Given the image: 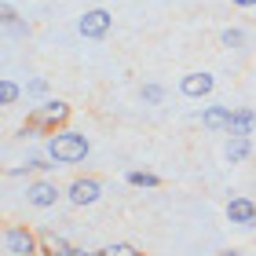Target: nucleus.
<instances>
[{
  "label": "nucleus",
  "mask_w": 256,
  "mask_h": 256,
  "mask_svg": "<svg viewBox=\"0 0 256 256\" xmlns=\"http://www.w3.org/2000/svg\"><path fill=\"white\" fill-rule=\"evenodd\" d=\"M88 139L80 132H52L48 139V158L55 161V165H77V161L88 158Z\"/></svg>",
  "instance_id": "1"
},
{
  "label": "nucleus",
  "mask_w": 256,
  "mask_h": 256,
  "mask_svg": "<svg viewBox=\"0 0 256 256\" xmlns=\"http://www.w3.org/2000/svg\"><path fill=\"white\" fill-rule=\"evenodd\" d=\"M66 121H70V102L48 99V102H40V106L30 114V121H26V128H22V136H30V132H55V128H62Z\"/></svg>",
  "instance_id": "2"
},
{
  "label": "nucleus",
  "mask_w": 256,
  "mask_h": 256,
  "mask_svg": "<svg viewBox=\"0 0 256 256\" xmlns=\"http://www.w3.org/2000/svg\"><path fill=\"white\" fill-rule=\"evenodd\" d=\"M110 26H114V15H110V11H106V8H92V11L80 15L77 33H80V37H88V40H99V37H106V33H110Z\"/></svg>",
  "instance_id": "3"
},
{
  "label": "nucleus",
  "mask_w": 256,
  "mask_h": 256,
  "mask_svg": "<svg viewBox=\"0 0 256 256\" xmlns=\"http://www.w3.org/2000/svg\"><path fill=\"white\" fill-rule=\"evenodd\" d=\"M4 252L8 256H33L37 252V234L26 227H8L4 230Z\"/></svg>",
  "instance_id": "4"
},
{
  "label": "nucleus",
  "mask_w": 256,
  "mask_h": 256,
  "mask_svg": "<svg viewBox=\"0 0 256 256\" xmlns=\"http://www.w3.org/2000/svg\"><path fill=\"white\" fill-rule=\"evenodd\" d=\"M227 220H230V224H242V227H252L256 224V202L246 198V194L230 198V202H227Z\"/></svg>",
  "instance_id": "5"
},
{
  "label": "nucleus",
  "mask_w": 256,
  "mask_h": 256,
  "mask_svg": "<svg viewBox=\"0 0 256 256\" xmlns=\"http://www.w3.org/2000/svg\"><path fill=\"white\" fill-rule=\"evenodd\" d=\"M99 194H102V187H99V180H74L70 183V190H66V198L74 205H96L99 202Z\"/></svg>",
  "instance_id": "6"
},
{
  "label": "nucleus",
  "mask_w": 256,
  "mask_h": 256,
  "mask_svg": "<svg viewBox=\"0 0 256 256\" xmlns=\"http://www.w3.org/2000/svg\"><path fill=\"white\" fill-rule=\"evenodd\" d=\"M26 202L33 208H52L55 202H59V190H55V183H48V180L30 183V187H26Z\"/></svg>",
  "instance_id": "7"
},
{
  "label": "nucleus",
  "mask_w": 256,
  "mask_h": 256,
  "mask_svg": "<svg viewBox=\"0 0 256 256\" xmlns=\"http://www.w3.org/2000/svg\"><path fill=\"white\" fill-rule=\"evenodd\" d=\"M212 88H216L212 74H187V77H180V92H183V96H190V99H202Z\"/></svg>",
  "instance_id": "8"
},
{
  "label": "nucleus",
  "mask_w": 256,
  "mask_h": 256,
  "mask_svg": "<svg viewBox=\"0 0 256 256\" xmlns=\"http://www.w3.org/2000/svg\"><path fill=\"white\" fill-rule=\"evenodd\" d=\"M256 132V114L249 106H238L234 114H230V128L227 136H252Z\"/></svg>",
  "instance_id": "9"
},
{
  "label": "nucleus",
  "mask_w": 256,
  "mask_h": 256,
  "mask_svg": "<svg viewBox=\"0 0 256 256\" xmlns=\"http://www.w3.org/2000/svg\"><path fill=\"white\" fill-rule=\"evenodd\" d=\"M230 106H208V110H202V124L208 128V132H227L230 128Z\"/></svg>",
  "instance_id": "10"
},
{
  "label": "nucleus",
  "mask_w": 256,
  "mask_h": 256,
  "mask_svg": "<svg viewBox=\"0 0 256 256\" xmlns=\"http://www.w3.org/2000/svg\"><path fill=\"white\" fill-rule=\"evenodd\" d=\"M249 154H252V143H249V136H230V139H227V146H224V158L230 161V165L246 161Z\"/></svg>",
  "instance_id": "11"
},
{
  "label": "nucleus",
  "mask_w": 256,
  "mask_h": 256,
  "mask_svg": "<svg viewBox=\"0 0 256 256\" xmlns=\"http://www.w3.org/2000/svg\"><path fill=\"white\" fill-rule=\"evenodd\" d=\"M128 183H132V187H158V176L154 172H143V168H136V172H128Z\"/></svg>",
  "instance_id": "12"
},
{
  "label": "nucleus",
  "mask_w": 256,
  "mask_h": 256,
  "mask_svg": "<svg viewBox=\"0 0 256 256\" xmlns=\"http://www.w3.org/2000/svg\"><path fill=\"white\" fill-rule=\"evenodd\" d=\"M15 99H18V84L4 77V80H0V106H11Z\"/></svg>",
  "instance_id": "13"
},
{
  "label": "nucleus",
  "mask_w": 256,
  "mask_h": 256,
  "mask_svg": "<svg viewBox=\"0 0 256 256\" xmlns=\"http://www.w3.org/2000/svg\"><path fill=\"white\" fill-rule=\"evenodd\" d=\"M102 256H139V249L136 246H128V242H114V246H106V249H99Z\"/></svg>",
  "instance_id": "14"
},
{
  "label": "nucleus",
  "mask_w": 256,
  "mask_h": 256,
  "mask_svg": "<svg viewBox=\"0 0 256 256\" xmlns=\"http://www.w3.org/2000/svg\"><path fill=\"white\" fill-rule=\"evenodd\" d=\"M220 40H224L227 48H246V33H242V30H224Z\"/></svg>",
  "instance_id": "15"
},
{
  "label": "nucleus",
  "mask_w": 256,
  "mask_h": 256,
  "mask_svg": "<svg viewBox=\"0 0 256 256\" xmlns=\"http://www.w3.org/2000/svg\"><path fill=\"white\" fill-rule=\"evenodd\" d=\"M143 99L146 102H161V99H165V88H161V84H143Z\"/></svg>",
  "instance_id": "16"
},
{
  "label": "nucleus",
  "mask_w": 256,
  "mask_h": 256,
  "mask_svg": "<svg viewBox=\"0 0 256 256\" xmlns=\"http://www.w3.org/2000/svg\"><path fill=\"white\" fill-rule=\"evenodd\" d=\"M26 92H30V96H44V92H48V80H44V77H33L30 84H26Z\"/></svg>",
  "instance_id": "17"
},
{
  "label": "nucleus",
  "mask_w": 256,
  "mask_h": 256,
  "mask_svg": "<svg viewBox=\"0 0 256 256\" xmlns=\"http://www.w3.org/2000/svg\"><path fill=\"white\" fill-rule=\"evenodd\" d=\"M0 22H4V30L18 22V15H15V8H11V4H4V8H0Z\"/></svg>",
  "instance_id": "18"
},
{
  "label": "nucleus",
  "mask_w": 256,
  "mask_h": 256,
  "mask_svg": "<svg viewBox=\"0 0 256 256\" xmlns=\"http://www.w3.org/2000/svg\"><path fill=\"white\" fill-rule=\"evenodd\" d=\"M11 33H15V37H30V26H26V22H15V26H8Z\"/></svg>",
  "instance_id": "19"
},
{
  "label": "nucleus",
  "mask_w": 256,
  "mask_h": 256,
  "mask_svg": "<svg viewBox=\"0 0 256 256\" xmlns=\"http://www.w3.org/2000/svg\"><path fill=\"white\" fill-rule=\"evenodd\" d=\"M230 4H238V8H256V0H230Z\"/></svg>",
  "instance_id": "20"
},
{
  "label": "nucleus",
  "mask_w": 256,
  "mask_h": 256,
  "mask_svg": "<svg viewBox=\"0 0 256 256\" xmlns=\"http://www.w3.org/2000/svg\"><path fill=\"white\" fill-rule=\"evenodd\" d=\"M220 256H242L238 249H224V252H220Z\"/></svg>",
  "instance_id": "21"
}]
</instances>
